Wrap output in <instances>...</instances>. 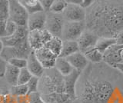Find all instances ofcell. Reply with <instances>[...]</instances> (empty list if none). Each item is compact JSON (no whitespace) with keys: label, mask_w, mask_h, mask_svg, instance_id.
<instances>
[{"label":"cell","mask_w":123,"mask_h":103,"mask_svg":"<svg viewBox=\"0 0 123 103\" xmlns=\"http://www.w3.org/2000/svg\"><path fill=\"white\" fill-rule=\"evenodd\" d=\"M29 13L18 0H9V19L18 26L27 27Z\"/></svg>","instance_id":"obj_3"},{"label":"cell","mask_w":123,"mask_h":103,"mask_svg":"<svg viewBox=\"0 0 123 103\" xmlns=\"http://www.w3.org/2000/svg\"><path fill=\"white\" fill-rule=\"evenodd\" d=\"M68 3L65 0H55L50 8L49 12L58 14H62L64 10L66 8Z\"/></svg>","instance_id":"obj_27"},{"label":"cell","mask_w":123,"mask_h":103,"mask_svg":"<svg viewBox=\"0 0 123 103\" xmlns=\"http://www.w3.org/2000/svg\"><path fill=\"white\" fill-rule=\"evenodd\" d=\"M38 82H39V78L36 76H32L30 80L26 84L28 87L29 94L38 92Z\"/></svg>","instance_id":"obj_31"},{"label":"cell","mask_w":123,"mask_h":103,"mask_svg":"<svg viewBox=\"0 0 123 103\" xmlns=\"http://www.w3.org/2000/svg\"><path fill=\"white\" fill-rule=\"evenodd\" d=\"M52 36H53L47 29H36L29 31L27 39H28V42L32 50L36 51L43 47L52 39Z\"/></svg>","instance_id":"obj_6"},{"label":"cell","mask_w":123,"mask_h":103,"mask_svg":"<svg viewBox=\"0 0 123 103\" xmlns=\"http://www.w3.org/2000/svg\"><path fill=\"white\" fill-rule=\"evenodd\" d=\"M27 69H28L31 74L33 76H36V77L40 78L44 73L45 68L42 66L39 61L38 60L37 57L36 55L35 51H32L30 52L29 56L27 57Z\"/></svg>","instance_id":"obj_16"},{"label":"cell","mask_w":123,"mask_h":103,"mask_svg":"<svg viewBox=\"0 0 123 103\" xmlns=\"http://www.w3.org/2000/svg\"><path fill=\"white\" fill-rule=\"evenodd\" d=\"M44 46L49 48L50 51L52 52L55 55L59 57L61 53L62 47V39L59 37L52 36V39Z\"/></svg>","instance_id":"obj_24"},{"label":"cell","mask_w":123,"mask_h":103,"mask_svg":"<svg viewBox=\"0 0 123 103\" xmlns=\"http://www.w3.org/2000/svg\"><path fill=\"white\" fill-rule=\"evenodd\" d=\"M18 26L14 22L9 20L8 18L7 22H6V36L5 37H8L12 35L16 32V30L18 29Z\"/></svg>","instance_id":"obj_34"},{"label":"cell","mask_w":123,"mask_h":103,"mask_svg":"<svg viewBox=\"0 0 123 103\" xmlns=\"http://www.w3.org/2000/svg\"><path fill=\"white\" fill-rule=\"evenodd\" d=\"M3 48H4V44H3V42L2 40V38H0V56H1V55H2Z\"/></svg>","instance_id":"obj_44"},{"label":"cell","mask_w":123,"mask_h":103,"mask_svg":"<svg viewBox=\"0 0 123 103\" xmlns=\"http://www.w3.org/2000/svg\"><path fill=\"white\" fill-rule=\"evenodd\" d=\"M98 38L99 37L96 36L95 33L88 29H86L82 35L79 36V39L76 40L79 48V51L84 53L88 49L94 48Z\"/></svg>","instance_id":"obj_12"},{"label":"cell","mask_w":123,"mask_h":103,"mask_svg":"<svg viewBox=\"0 0 123 103\" xmlns=\"http://www.w3.org/2000/svg\"><path fill=\"white\" fill-rule=\"evenodd\" d=\"M7 20H0V38H4L6 36V26Z\"/></svg>","instance_id":"obj_38"},{"label":"cell","mask_w":123,"mask_h":103,"mask_svg":"<svg viewBox=\"0 0 123 103\" xmlns=\"http://www.w3.org/2000/svg\"><path fill=\"white\" fill-rule=\"evenodd\" d=\"M35 53L38 60L40 62L45 69H50L54 68L58 56L50 51L49 48L43 46L35 51Z\"/></svg>","instance_id":"obj_10"},{"label":"cell","mask_w":123,"mask_h":103,"mask_svg":"<svg viewBox=\"0 0 123 103\" xmlns=\"http://www.w3.org/2000/svg\"><path fill=\"white\" fill-rule=\"evenodd\" d=\"M19 71H20L19 68L12 66V65L9 63L7 64L5 75H4V78H5L6 81L9 83L10 85L14 86L17 85Z\"/></svg>","instance_id":"obj_22"},{"label":"cell","mask_w":123,"mask_h":103,"mask_svg":"<svg viewBox=\"0 0 123 103\" xmlns=\"http://www.w3.org/2000/svg\"><path fill=\"white\" fill-rule=\"evenodd\" d=\"M115 38L116 40V44L123 45V30L119 32Z\"/></svg>","instance_id":"obj_40"},{"label":"cell","mask_w":123,"mask_h":103,"mask_svg":"<svg viewBox=\"0 0 123 103\" xmlns=\"http://www.w3.org/2000/svg\"><path fill=\"white\" fill-rule=\"evenodd\" d=\"M32 51V48H30L28 42V39H26L15 46H4L1 56L7 62L8 60L12 58L27 59Z\"/></svg>","instance_id":"obj_4"},{"label":"cell","mask_w":123,"mask_h":103,"mask_svg":"<svg viewBox=\"0 0 123 103\" xmlns=\"http://www.w3.org/2000/svg\"><path fill=\"white\" fill-rule=\"evenodd\" d=\"M64 23L65 19L62 14L54 13L52 12H47L45 29H47L53 36L61 38Z\"/></svg>","instance_id":"obj_7"},{"label":"cell","mask_w":123,"mask_h":103,"mask_svg":"<svg viewBox=\"0 0 123 103\" xmlns=\"http://www.w3.org/2000/svg\"><path fill=\"white\" fill-rule=\"evenodd\" d=\"M28 95H29L30 103H46L38 91V92L29 94Z\"/></svg>","instance_id":"obj_35"},{"label":"cell","mask_w":123,"mask_h":103,"mask_svg":"<svg viewBox=\"0 0 123 103\" xmlns=\"http://www.w3.org/2000/svg\"><path fill=\"white\" fill-rule=\"evenodd\" d=\"M9 18V0H0V20Z\"/></svg>","instance_id":"obj_30"},{"label":"cell","mask_w":123,"mask_h":103,"mask_svg":"<svg viewBox=\"0 0 123 103\" xmlns=\"http://www.w3.org/2000/svg\"><path fill=\"white\" fill-rule=\"evenodd\" d=\"M46 17L47 12L45 11L29 14L27 21V29L29 31L45 29Z\"/></svg>","instance_id":"obj_13"},{"label":"cell","mask_w":123,"mask_h":103,"mask_svg":"<svg viewBox=\"0 0 123 103\" xmlns=\"http://www.w3.org/2000/svg\"><path fill=\"white\" fill-rule=\"evenodd\" d=\"M65 59L68 61V62L71 64L73 68L81 72L86 69V68L88 65V62H89L88 60L86 59V57L85 56V55L80 51L68 56Z\"/></svg>","instance_id":"obj_18"},{"label":"cell","mask_w":123,"mask_h":103,"mask_svg":"<svg viewBox=\"0 0 123 103\" xmlns=\"http://www.w3.org/2000/svg\"><path fill=\"white\" fill-rule=\"evenodd\" d=\"M7 64V61L4 59L2 56H0V78L4 77Z\"/></svg>","instance_id":"obj_37"},{"label":"cell","mask_w":123,"mask_h":103,"mask_svg":"<svg viewBox=\"0 0 123 103\" xmlns=\"http://www.w3.org/2000/svg\"><path fill=\"white\" fill-rule=\"evenodd\" d=\"M95 2V0H82L81 6L84 9H87L88 7H90L93 5Z\"/></svg>","instance_id":"obj_39"},{"label":"cell","mask_w":123,"mask_h":103,"mask_svg":"<svg viewBox=\"0 0 123 103\" xmlns=\"http://www.w3.org/2000/svg\"><path fill=\"white\" fill-rule=\"evenodd\" d=\"M121 47V45L115 44L108 48L103 53V62L112 68L115 64L122 62V60L120 57Z\"/></svg>","instance_id":"obj_15"},{"label":"cell","mask_w":123,"mask_h":103,"mask_svg":"<svg viewBox=\"0 0 123 103\" xmlns=\"http://www.w3.org/2000/svg\"><path fill=\"white\" fill-rule=\"evenodd\" d=\"M116 44V40L115 38H105L101 37L98 38L97 42L95 44V48H97L98 50L102 52V54L105 52L108 48H110L111 46Z\"/></svg>","instance_id":"obj_25"},{"label":"cell","mask_w":123,"mask_h":103,"mask_svg":"<svg viewBox=\"0 0 123 103\" xmlns=\"http://www.w3.org/2000/svg\"><path fill=\"white\" fill-rule=\"evenodd\" d=\"M32 76L33 75L31 74V72L28 69H27V68H22V69H20V71H19L17 85H26Z\"/></svg>","instance_id":"obj_28"},{"label":"cell","mask_w":123,"mask_h":103,"mask_svg":"<svg viewBox=\"0 0 123 103\" xmlns=\"http://www.w3.org/2000/svg\"><path fill=\"white\" fill-rule=\"evenodd\" d=\"M16 103H30L29 95H24V96H19L16 98Z\"/></svg>","instance_id":"obj_41"},{"label":"cell","mask_w":123,"mask_h":103,"mask_svg":"<svg viewBox=\"0 0 123 103\" xmlns=\"http://www.w3.org/2000/svg\"><path fill=\"white\" fill-rule=\"evenodd\" d=\"M79 52V48L76 41L62 40V47L59 57L67 58L68 56Z\"/></svg>","instance_id":"obj_20"},{"label":"cell","mask_w":123,"mask_h":103,"mask_svg":"<svg viewBox=\"0 0 123 103\" xmlns=\"http://www.w3.org/2000/svg\"><path fill=\"white\" fill-rule=\"evenodd\" d=\"M86 29L99 38H115L123 30V6L101 2L86 18Z\"/></svg>","instance_id":"obj_1"},{"label":"cell","mask_w":123,"mask_h":103,"mask_svg":"<svg viewBox=\"0 0 123 103\" xmlns=\"http://www.w3.org/2000/svg\"><path fill=\"white\" fill-rule=\"evenodd\" d=\"M46 103H73L72 99L67 93H52L41 95Z\"/></svg>","instance_id":"obj_19"},{"label":"cell","mask_w":123,"mask_h":103,"mask_svg":"<svg viewBox=\"0 0 123 103\" xmlns=\"http://www.w3.org/2000/svg\"><path fill=\"white\" fill-rule=\"evenodd\" d=\"M68 4H75V5H82V0H65Z\"/></svg>","instance_id":"obj_42"},{"label":"cell","mask_w":123,"mask_h":103,"mask_svg":"<svg viewBox=\"0 0 123 103\" xmlns=\"http://www.w3.org/2000/svg\"><path fill=\"white\" fill-rule=\"evenodd\" d=\"M80 103H94L95 100V94H94V86L93 83L86 80L83 82V85L82 87L79 96Z\"/></svg>","instance_id":"obj_17"},{"label":"cell","mask_w":123,"mask_h":103,"mask_svg":"<svg viewBox=\"0 0 123 103\" xmlns=\"http://www.w3.org/2000/svg\"><path fill=\"white\" fill-rule=\"evenodd\" d=\"M113 68H116V69H118L119 72H121L123 74V62L115 64V66H113Z\"/></svg>","instance_id":"obj_43"},{"label":"cell","mask_w":123,"mask_h":103,"mask_svg":"<svg viewBox=\"0 0 123 103\" xmlns=\"http://www.w3.org/2000/svg\"><path fill=\"white\" fill-rule=\"evenodd\" d=\"M11 94L13 95L16 98L19 96H24V95H29L27 85H16L12 86Z\"/></svg>","instance_id":"obj_29"},{"label":"cell","mask_w":123,"mask_h":103,"mask_svg":"<svg viewBox=\"0 0 123 103\" xmlns=\"http://www.w3.org/2000/svg\"><path fill=\"white\" fill-rule=\"evenodd\" d=\"M86 22L65 21L61 39L62 40L76 41L86 30Z\"/></svg>","instance_id":"obj_5"},{"label":"cell","mask_w":123,"mask_h":103,"mask_svg":"<svg viewBox=\"0 0 123 103\" xmlns=\"http://www.w3.org/2000/svg\"><path fill=\"white\" fill-rule=\"evenodd\" d=\"M83 54L88 60V62L95 64L103 62V54L95 47L88 49L86 52H85Z\"/></svg>","instance_id":"obj_26"},{"label":"cell","mask_w":123,"mask_h":103,"mask_svg":"<svg viewBox=\"0 0 123 103\" xmlns=\"http://www.w3.org/2000/svg\"><path fill=\"white\" fill-rule=\"evenodd\" d=\"M65 21L68 22H83L86 21V11L79 5L68 4L62 12Z\"/></svg>","instance_id":"obj_9"},{"label":"cell","mask_w":123,"mask_h":103,"mask_svg":"<svg viewBox=\"0 0 123 103\" xmlns=\"http://www.w3.org/2000/svg\"><path fill=\"white\" fill-rule=\"evenodd\" d=\"M54 1H55V0H39V2L43 10L45 12H49L50 8H51L52 5L53 4Z\"/></svg>","instance_id":"obj_36"},{"label":"cell","mask_w":123,"mask_h":103,"mask_svg":"<svg viewBox=\"0 0 123 103\" xmlns=\"http://www.w3.org/2000/svg\"><path fill=\"white\" fill-rule=\"evenodd\" d=\"M38 92L41 95L52 93H66L64 76L55 68L45 69L44 73L39 78Z\"/></svg>","instance_id":"obj_2"},{"label":"cell","mask_w":123,"mask_h":103,"mask_svg":"<svg viewBox=\"0 0 123 103\" xmlns=\"http://www.w3.org/2000/svg\"><path fill=\"white\" fill-rule=\"evenodd\" d=\"M29 30L27 27H23V26H18L16 32L13 35L8 37L2 38V40L3 42L4 46H15L22 42L27 39L28 37Z\"/></svg>","instance_id":"obj_14"},{"label":"cell","mask_w":123,"mask_h":103,"mask_svg":"<svg viewBox=\"0 0 123 103\" xmlns=\"http://www.w3.org/2000/svg\"><path fill=\"white\" fill-rule=\"evenodd\" d=\"M93 83V82H92ZM95 100L94 103H108L113 92L112 85L107 81H98L93 83Z\"/></svg>","instance_id":"obj_8"},{"label":"cell","mask_w":123,"mask_h":103,"mask_svg":"<svg viewBox=\"0 0 123 103\" xmlns=\"http://www.w3.org/2000/svg\"><path fill=\"white\" fill-rule=\"evenodd\" d=\"M81 71L73 69V71L70 74L64 76L65 80V91L69 95L73 101H75L77 99L76 95V85L78 82L79 79H80V76L82 75Z\"/></svg>","instance_id":"obj_11"},{"label":"cell","mask_w":123,"mask_h":103,"mask_svg":"<svg viewBox=\"0 0 123 103\" xmlns=\"http://www.w3.org/2000/svg\"><path fill=\"white\" fill-rule=\"evenodd\" d=\"M24 7L29 14L44 11L39 2V0H18Z\"/></svg>","instance_id":"obj_23"},{"label":"cell","mask_w":123,"mask_h":103,"mask_svg":"<svg viewBox=\"0 0 123 103\" xmlns=\"http://www.w3.org/2000/svg\"><path fill=\"white\" fill-rule=\"evenodd\" d=\"M9 64L12 65L15 67H16L19 69L26 68L27 66V60L26 59H22V58H12L8 60L7 62Z\"/></svg>","instance_id":"obj_32"},{"label":"cell","mask_w":123,"mask_h":103,"mask_svg":"<svg viewBox=\"0 0 123 103\" xmlns=\"http://www.w3.org/2000/svg\"><path fill=\"white\" fill-rule=\"evenodd\" d=\"M108 103H123V95L118 89H114Z\"/></svg>","instance_id":"obj_33"},{"label":"cell","mask_w":123,"mask_h":103,"mask_svg":"<svg viewBox=\"0 0 123 103\" xmlns=\"http://www.w3.org/2000/svg\"><path fill=\"white\" fill-rule=\"evenodd\" d=\"M54 68L62 76H66L69 75L73 71V69H74L66 59L59 56L55 60Z\"/></svg>","instance_id":"obj_21"}]
</instances>
